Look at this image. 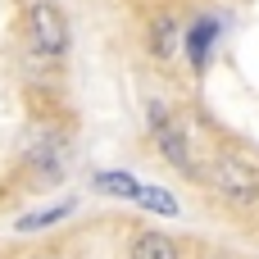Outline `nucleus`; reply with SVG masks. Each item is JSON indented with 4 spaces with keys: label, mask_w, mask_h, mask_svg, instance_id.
Instances as JSON below:
<instances>
[{
    "label": "nucleus",
    "mask_w": 259,
    "mask_h": 259,
    "mask_svg": "<svg viewBox=\"0 0 259 259\" xmlns=\"http://www.w3.org/2000/svg\"><path fill=\"white\" fill-rule=\"evenodd\" d=\"M150 50H155L159 59L178 55V23H173V18H155V27H150Z\"/></svg>",
    "instance_id": "obj_8"
},
{
    "label": "nucleus",
    "mask_w": 259,
    "mask_h": 259,
    "mask_svg": "<svg viewBox=\"0 0 259 259\" xmlns=\"http://www.w3.org/2000/svg\"><path fill=\"white\" fill-rule=\"evenodd\" d=\"M150 127H155V146H159V155L173 164V168H182V173H200L196 168V155H191V146H187V132L168 118V109L164 105H150Z\"/></svg>",
    "instance_id": "obj_2"
},
{
    "label": "nucleus",
    "mask_w": 259,
    "mask_h": 259,
    "mask_svg": "<svg viewBox=\"0 0 259 259\" xmlns=\"http://www.w3.org/2000/svg\"><path fill=\"white\" fill-rule=\"evenodd\" d=\"M209 182H214L219 196H228L232 205H255L259 200V178L246 164H237V159H219L214 173H209Z\"/></svg>",
    "instance_id": "obj_3"
},
{
    "label": "nucleus",
    "mask_w": 259,
    "mask_h": 259,
    "mask_svg": "<svg viewBox=\"0 0 259 259\" xmlns=\"http://www.w3.org/2000/svg\"><path fill=\"white\" fill-rule=\"evenodd\" d=\"M27 50L41 64H59L68 55V18L55 0H36L27 9Z\"/></svg>",
    "instance_id": "obj_1"
},
{
    "label": "nucleus",
    "mask_w": 259,
    "mask_h": 259,
    "mask_svg": "<svg viewBox=\"0 0 259 259\" xmlns=\"http://www.w3.org/2000/svg\"><path fill=\"white\" fill-rule=\"evenodd\" d=\"M132 259H178V246L164 232H141L132 241Z\"/></svg>",
    "instance_id": "obj_7"
},
{
    "label": "nucleus",
    "mask_w": 259,
    "mask_h": 259,
    "mask_svg": "<svg viewBox=\"0 0 259 259\" xmlns=\"http://www.w3.org/2000/svg\"><path fill=\"white\" fill-rule=\"evenodd\" d=\"M91 187H96L100 196H114V200H137V196H141V182H137L132 173H123V168H105V173H96Z\"/></svg>",
    "instance_id": "obj_5"
},
{
    "label": "nucleus",
    "mask_w": 259,
    "mask_h": 259,
    "mask_svg": "<svg viewBox=\"0 0 259 259\" xmlns=\"http://www.w3.org/2000/svg\"><path fill=\"white\" fill-rule=\"evenodd\" d=\"M214 259H223V255H214Z\"/></svg>",
    "instance_id": "obj_10"
},
{
    "label": "nucleus",
    "mask_w": 259,
    "mask_h": 259,
    "mask_svg": "<svg viewBox=\"0 0 259 259\" xmlns=\"http://www.w3.org/2000/svg\"><path fill=\"white\" fill-rule=\"evenodd\" d=\"M214 41H219V18H196L187 27V59H191V68H205L209 64Z\"/></svg>",
    "instance_id": "obj_4"
},
{
    "label": "nucleus",
    "mask_w": 259,
    "mask_h": 259,
    "mask_svg": "<svg viewBox=\"0 0 259 259\" xmlns=\"http://www.w3.org/2000/svg\"><path fill=\"white\" fill-rule=\"evenodd\" d=\"M137 205H146V209H155V214H168V219H173V214H182V209H178V200H173L164 187H141Z\"/></svg>",
    "instance_id": "obj_9"
},
{
    "label": "nucleus",
    "mask_w": 259,
    "mask_h": 259,
    "mask_svg": "<svg viewBox=\"0 0 259 259\" xmlns=\"http://www.w3.org/2000/svg\"><path fill=\"white\" fill-rule=\"evenodd\" d=\"M73 209H77V200L68 196V200H59V205H50V209H36V214H23V219H18L14 228H18V232H36V228H50V223H64V219H68Z\"/></svg>",
    "instance_id": "obj_6"
}]
</instances>
